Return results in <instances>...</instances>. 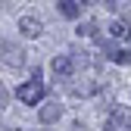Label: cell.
<instances>
[{"instance_id":"obj_7","label":"cell","mask_w":131,"mask_h":131,"mask_svg":"<svg viewBox=\"0 0 131 131\" xmlns=\"http://www.w3.org/2000/svg\"><path fill=\"white\" fill-rule=\"evenodd\" d=\"M97 91H100V81H94V78H81L78 84H72V94L75 97H91Z\"/></svg>"},{"instance_id":"obj_1","label":"cell","mask_w":131,"mask_h":131,"mask_svg":"<svg viewBox=\"0 0 131 131\" xmlns=\"http://www.w3.org/2000/svg\"><path fill=\"white\" fill-rule=\"evenodd\" d=\"M128 128H131V112L125 106H112L103 122V131H128Z\"/></svg>"},{"instance_id":"obj_4","label":"cell","mask_w":131,"mask_h":131,"mask_svg":"<svg viewBox=\"0 0 131 131\" xmlns=\"http://www.w3.org/2000/svg\"><path fill=\"white\" fill-rule=\"evenodd\" d=\"M16 94H19V100H22V103L38 106V103L44 100V84H41V81H31V84H22Z\"/></svg>"},{"instance_id":"obj_11","label":"cell","mask_w":131,"mask_h":131,"mask_svg":"<svg viewBox=\"0 0 131 131\" xmlns=\"http://www.w3.org/2000/svg\"><path fill=\"white\" fill-rule=\"evenodd\" d=\"M128 131H131V128H128Z\"/></svg>"},{"instance_id":"obj_2","label":"cell","mask_w":131,"mask_h":131,"mask_svg":"<svg viewBox=\"0 0 131 131\" xmlns=\"http://www.w3.org/2000/svg\"><path fill=\"white\" fill-rule=\"evenodd\" d=\"M0 53H3V66H9V69H22V66H25V50H22L19 44H13V41H3Z\"/></svg>"},{"instance_id":"obj_9","label":"cell","mask_w":131,"mask_h":131,"mask_svg":"<svg viewBox=\"0 0 131 131\" xmlns=\"http://www.w3.org/2000/svg\"><path fill=\"white\" fill-rule=\"evenodd\" d=\"M128 35H131V28H128V22H122V19H119V22H112V25H109V38H116V41H122V38H128Z\"/></svg>"},{"instance_id":"obj_3","label":"cell","mask_w":131,"mask_h":131,"mask_svg":"<svg viewBox=\"0 0 131 131\" xmlns=\"http://www.w3.org/2000/svg\"><path fill=\"white\" fill-rule=\"evenodd\" d=\"M50 69H53V78H59V81L72 78V75H75V59H72V53H62V56H53Z\"/></svg>"},{"instance_id":"obj_8","label":"cell","mask_w":131,"mask_h":131,"mask_svg":"<svg viewBox=\"0 0 131 131\" xmlns=\"http://www.w3.org/2000/svg\"><path fill=\"white\" fill-rule=\"evenodd\" d=\"M59 13L66 16V19H78V16H81V6H84V3H78V0H59Z\"/></svg>"},{"instance_id":"obj_10","label":"cell","mask_w":131,"mask_h":131,"mask_svg":"<svg viewBox=\"0 0 131 131\" xmlns=\"http://www.w3.org/2000/svg\"><path fill=\"white\" fill-rule=\"evenodd\" d=\"M94 35H97V25H94V22L78 25V38H94Z\"/></svg>"},{"instance_id":"obj_6","label":"cell","mask_w":131,"mask_h":131,"mask_svg":"<svg viewBox=\"0 0 131 131\" xmlns=\"http://www.w3.org/2000/svg\"><path fill=\"white\" fill-rule=\"evenodd\" d=\"M38 116H41V122H44V125H53V122H59V119H62V106H59L56 100H50V103H44V106H41Z\"/></svg>"},{"instance_id":"obj_5","label":"cell","mask_w":131,"mask_h":131,"mask_svg":"<svg viewBox=\"0 0 131 131\" xmlns=\"http://www.w3.org/2000/svg\"><path fill=\"white\" fill-rule=\"evenodd\" d=\"M19 31H22L25 38H41L44 22L38 19V16H22V19H19Z\"/></svg>"}]
</instances>
